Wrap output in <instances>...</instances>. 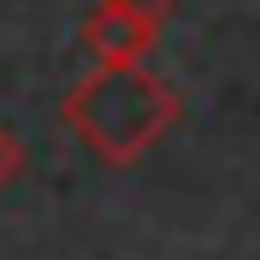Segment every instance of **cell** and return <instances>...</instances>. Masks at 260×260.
<instances>
[{
	"instance_id": "7a4b0ae2",
	"label": "cell",
	"mask_w": 260,
	"mask_h": 260,
	"mask_svg": "<svg viewBox=\"0 0 260 260\" xmlns=\"http://www.w3.org/2000/svg\"><path fill=\"white\" fill-rule=\"evenodd\" d=\"M18 166H24V148H18V136H12V130H0V183H6V178H18Z\"/></svg>"
},
{
	"instance_id": "6da1fadb",
	"label": "cell",
	"mask_w": 260,
	"mask_h": 260,
	"mask_svg": "<svg viewBox=\"0 0 260 260\" xmlns=\"http://www.w3.org/2000/svg\"><path fill=\"white\" fill-rule=\"evenodd\" d=\"M71 118L107 160H136L178 118V101L166 83L142 77V65H107L95 83L71 95Z\"/></svg>"
}]
</instances>
